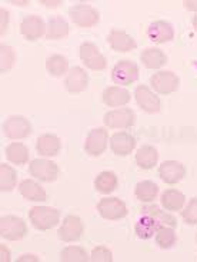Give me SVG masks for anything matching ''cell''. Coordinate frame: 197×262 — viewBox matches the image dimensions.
Returning <instances> with one entry per match:
<instances>
[{
  "label": "cell",
  "mask_w": 197,
  "mask_h": 262,
  "mask_svg": "<svg viewBox=\"0 0 197 262\" xmlns=\"http://www.w3.org/2000/svg\"><path fill=\"white\" fill-rule=\"evenodd\" d=\"M29 220L37 231H49L60 221V212L50 206H33L29 211Z\"/></svg>",
  "instance_id": "cell-1"
},
{
  "label": "cell",
  "mask_w": 197,
  "mask_h": 262,
  "mask_svg": "<svg viewBox=\"0 0 197 262\" xmlns=\"http://www.w3.org/2000/svg\"><path fill=\"white\" fill-rule=\"evenodd\" d=\"M69 16L76 26L83 29L93 28L100 20L97 9H94L90 5H86V3H78V5L71 6L69 9Z\"/></svg>",
  "instance_id": "cell-2"
},
{
  "label": "cell",
  "mask_w": 197,
  "mask_h": 262,
  "mask_svg": "<svg viewBox=\"0 0 197 262\" xmlns=\"http://www.w3.org/2000/svg\"><path fill=\"white\" fill-rule=\"evenodd\" d=\"M28 234L26 222L14 215L0 218V235L7 241H20Z\"/></svg>",
  "instance_id": "cell-3"
},
{
  "label": "cell",
  "mask_w": 197,
  "mask_h": 262,
  "mask_svg": "<svg viewBox=\"0 0 197 262\" xmlns=\"http://www.w3.org/2000/svg\"><path fill=\"white\" fill-rule=\"evenodd\" d=\"M140 76L139 66L133 60H120L114 64L112 71V79L114 83L120 86H127L134 83Z\"/></svg>",
  "instance_id": "cell-4"
},
{
  "label": "cell",
  "mask_w": 197,
  "mask_h": 262,
  "mask_svg": "<svg viewBox=\"0 0 197 262\" xmlns=\"http://www.w3.org/2000/svg\"><path fill=\"white\" fill-rule=\"evenodd\" d=\"M29 173L42 182H55L59 177V166L53 161L39 158L30 162Z\"/></svg>",
  "instance_id": "cell-5"
},
{
  "label": "cell",
  "mask_w": 197,
  "mask_h": 262,
  "mask_svg": "<svg viewBox=\"0 0 197 262\" xmlns=\"http://www.w3.org/2000/svg\"><path fill=\"white\" fill-rule=\"evenodd\" d=\"M80 59L86 68H89L90 71L102 72L105 71L107 66L106 57L102 55L97 46L92 42H85L80 45Z\"/></svg>",
  "instance_id": "cell-6"
},
{
  "label": "cell",
  "mask_w": 197,
  "mask_h": 262,
  "mask_svg": "<svg viewBox=\"0 0 197 262\" xmlns=\"http://www.w3.org/2000/svg\"><path fill=\"white\" fill-rule=\"evenodd\" d=\"M97 212L107 221H117L126 218L127 206L119 198H103L97 202Z\"/></svg>",
  "instance_id": "cell-7"
},
{
  "label": "cell",
  "mask_w": 197,
  "mask_h": 262,
  "mask_svg": "<svg viewBox=\"0 0 197 262\" xmlns=\"http://www.w3.org/2000/svg\"><path fill=\"white\" fill-rule=\"evenodd\" d=\"M150 85L156 92L160 95H170L175 93L179 89L180 79L175 72L160 71L156 72L155 75L150 78Z\"/></svg>",
  "instance_id": "cell-8"
},
{
  "label": "cell",
  "mask_w": 197,
  "mask_h": 262,
  "mask_svg": "<svg viewBox=\"0 0 197 262\" xmlns=\"http://www.w3.org/2000/svg\"><path fill=\"white\" fill-rule=\"evenodd\" d=\"M3 134L9 139H24L32 134V125L24 116H9L3 123Z\"/></svg>",
  "instance_id": "cell-9"
},
{
  "label": "cell",
  "mask_w": 197,
  "mask_h": 262,
  "mask_svg": "<svg viewBox=\"0 0 197 262\" xmlns=\"http://www.w3.org/2000/svg\"><path fill=\"white\" fill-rule=\"evenodd\" d=\"M46 32H47V26L42 17L37 14L26 16L20 23L21 36L29 42H35L37 39H40L46 35Z\"/></svg>",
  "instance_id": "cell-10"
},
{
  "label": "cell",
  "mask_w": 197,
  "mask_h": 262,
  "mask_svg": "<svg viewBox=\"0 0 197 262\" xmlns=\"http://www.w3.org/2000/svg\"><path fill=\"white\" fill-rule=\"evenodd\" d=\"M85 227L82 220L76 215H67L62 222V225L57 231L59 239L63 242H75L79 241L83 235Z\"/></svg>",
  "instance_id": "cell-11"
},
{
  "label": "cell",
  "mask_w": 197,
  "mask_h": 262,
  "mask_svg": "<svg viewBox=\"0 0 197 262\" xmlns=\"http://www.w3.org/2000/svg\"><path fill=\"white\" fill-rule=\"evenodd\" d=\"M103 122L110 129H127L132 128L136 122V115L132 109H114L105 115Z\"/></svg>",
  "instance_id": "cell-12"
},
{
  "label": "cell",
  "mask_w": 197,
  "mask_h": 262,
  "mask_svg": "<svg viewBox=\"0 0 197 262\" xmlns=\"http://www.w3.org/2000/svg\"><path fill=\"white\" fill-rule=\"evenodd\" d=\"M134 98H136V103L147 114H159L162 109V102L160 98L155 95L149 89V86L140 85L136 88L134 91Z\"/></svg>",
  "instance_id": "cell-13"
},
{
  "label": "cell",
  "mask_w": 197,
  "mask_h": 262,
  "mask_svg": "<svg viewBox=\"0 0 197 262\" xmlns=\"http://www.w3.org/2000/svg\"><path fill=\"white\" fill-rule=\"evenodd\" d=\"M107 139H109V135L106 132V129H92L85 141L86 154L90 156L103 155L107 148Z\"/></svg>",
  "instance_id": "cell-14"
},
{
  "label": "cell",
  "mask_w": 197,
  "mask_h": 262,
  "mask_svg": "<svg viewBox=\"0 0 197 262\" xmlns=\"http://www.w3.org/2000/svg\"><path fill=\"white\" fill-rule=\"evenodd\" d=\"M107 43L110 45V48L116 52H132L137 48V43L132 36L126 33L121 29H113L112 32L107 35Z\"/></svg>",
  "instance_id": "cell-15"
},
{
  "label": "cell",
  "mask_w": 197,
  "mask_h": 262,
  "mask_svg": "<svg viewBox=\"0 0 197 262\" xmlns=\"http://www.w3.org/2000/svg\"><path fill=\"white\" fill-rule=\"evenodd\" d=\"M64 86L69 93L85 92L89 86V75L82 68L75 66L69 71L67 76L64 79Z\"/></svg>",
  "instance_id": "cell-16"
},
{
  "label": "cell",
  "mask_w": 197,
  "mask_h": 262,
  "mask_svg": "<svg viewBox=\"0 0 197 262\" xmlns=\"http://www.w3.org/2000/svg\"><path fill=\"white\" fill-rule=\"evenodd\" d=\"M159 177L169 185L179 184L186 177V168L177 161H166L159 168Z\"/></svg>",
  "instance_id": "cell-17"
},
{
  "label": "cell",
  "mask_w": 197,
  "mask_h": 262,
  "mask_svg": "<svg viewBox=\"0 0 197 262\" xmlns=\"http://www.w3.org/2000/svg\"><path fill=\"white\" fill-rule=\"evenodd\" d=\"M147 36L155 43H167L175 39V28L169 21L156 20L149 26Z\"/></svg>",
  "instance_id": "cell-18"
},
{
  "label": "cell",
  "mask_w": 197,
  "mask_h": 262,
  "mask_svg": "<svg viewBox=\"0 0 197 262\" xmlns=\"http://www.w3.org/2000/svg\"><path fill=\"white\" fill-rule=\"evenodd\" d=\"M163 225L164 224L159 218H156L153 215L143 213L140 220L137 221L136 227H134V232L137 235V238H140V239H150L153 235H156L157 229Z\"/></svg>",
  "instance_id": "cell-19"
},
{
  "label": "cell",
  "mask_w": 197,
  "mask_h": 262,
  "mask_svg": "<svg viewBox=\"0 0 197 262\" xmlns=\"http://www.w3.org/2000/svg\"><path fill=\"white\" fill-rule=\"evenodd\" d=\"M132 100L130 92L120 86H109L103 91V103L109 107L125 106Z\"/></svg>",
  "instance_id": "cell-20"
},
{
  "label": "cell",
  "mask_w": 197,
  "mask_h": 262,
  "mask_svg": "<svg viewBox=\"0 0 197 262\" xmlns=\"http://www.w3.org/2000/svg\"><path fill=\"white\" fill-rule=\"evenodd\" d=\"M134 146H136V139L129 132H117L110 138V148L114 155L127 156L133 152Z\"/></svg>",
  "instance_id": "cell-21"
},
{
  "label": "cell",
  "mask_w": 197,
  "mask_h": 262,
  "mask_svg": "<svg viewBox=\"0 0 197 262\" xmlns=\"http://www.w3.org/2000/svg\"><path fill=\"white\" fill-rule=\"evenodd\" d=\"M62 149V142L60 138L53 134L40 135L36 141V150L42 156H56Z\"/></svg>",
  "instance_id": "cell-22"
},
{
  "label": "cell",
  "mask_w": 197,
  "mask_h": 262,
  "mask_svg": "<svg viewBox=\"0 0 197 262\" xmlns=\"http://www.w3.org/2000/svg\"><path fill=\"white\" fill-rule=\"evenodd\" d=\"M70 32V26L67 20L62 16H52L47 23V32H46V39L47 40H59L67 37Z\"/></svg>",
  "instance_id": "cell-23"
},
{
  "label": "cell",
  "mask_w": 197,
  "mask_h": 262,
  "mask_svg": "<svg viewBox=\"0 0 197 262\" xmlns=\"http://www.w3.org/2000/svg\"><path fill=\"white\" fill-rule=\"evenodd\" d=\"M19 191H20L21 196L26 198L28 201H33V202H44L47 199V193L43 189V186L35 182L33 179H24L21 181L19 185Z\"/></svg>",
  "instance_id": "cell-24"
},
{
  "label": "cell",
  "mask_w": 197,
  "mask_h": 262,
  "mask_svg": "<svg viewBox=\"0 0 197 262\" xmlns=\"http://www.w3.org/2000/svg\"><path fill=\"white\" fill-rule=\"evenodd\" d=\"M140 62L147 69H160L167 63V56L159 48H147L141 52Z\"/></svg>",
  "instance_id": "cell-25"
},
{
  "label": "cell",
  "mask_w": 197,
  "mask_h": 262,
  "mask_svg": "<svg viewBox=\"0 0 197 262\" xmlns=\"http://www.w3.org/2000/svg\"><path fill=\"white\" fill-rule=\"evenodd\" d=\"M134 159H136V163H137V166L140 169H153L156 165H157V161H159V152H157V149L155 146L144 145V146H141L137 150Z\"/></svg>",
  "instance_id": "cell-26"
},
{
  "label": "cell",
  "mask_w": 197,
  "mask_h": 262,
  "mask_svg": "<svg viewBox=\"0 0 197 262\" xmlns=\"http://www.w3.org/2000/svg\"><path fill=\"white\" fill-rule=\"evenodd\" d=\"M162 205L166 211L169 212H179L183 209L184 204H186V196L177 189H166L162 193Z\"/></svg>",
  "instance_id": "cell-27"
},
{
  "label": "cell",
  "mask_w": 197,
  "mask_h": 262,
  "mask_svg": "<svg viewBox=\"0 0 197 262\" xmlns=\"http://www.w3.org/2000/svg\"><path fill=\"white\" fill-rule=\"evenodd\" d=\"M117 175L112 172V170H105V172H100L96 179H94V188L96 191L107 195V193H112L116 188H117Z\"/></svg>",
  "instance_id": "cell-28"
},
{
  "label": "cell",
  "mask_w": 197,
  "mask_h": 262,
  "mask_svg": "<svg viewBox=\"0 0 197 262\" xmlns=\"http://www.w3.org/2000/svg\"><path fill=\"white\" fill-rule=\"evenodd\" d=\"M5 154L9 162L14 163V165H26L29 161V149L24 143H19V142H14L7 145L5 149Z\"/></svg>",
  "instance_id": "cell-29"
},
{
  "label": "cell",
  "mask_w": 197,
  "mask_h": 262,
  "mask_svg": "<svg viewBox=\"0 0 197 262\" xmlns=\"http://www.w3.org/2000/svg\"><path fill=\"white\" fill-rule=\"evenodd\" d=\"M134 195H136V198L139 199L140 202L150 204V202H153L157 198V195H159V186L155 182H152V181H141V182L136 185Z\"/></svg>",
  "instance_id": "cell-30"
},
{
  "label": "cell",
  "mask_w": 197,
  "mask_h": 262,
  "mask_svg": "<svg viewBox=\"0 0 197 262\" xmlns=\"http://www.w3.org/2000/svg\"><path fill=\"white\" fill-rule=\"evenodd\" d=\"M46 71L55 78L63 76L69 71V62L62 55H52L46 59Z\"/></svg>",
  "instance_id": "cell-31"
},
{
  "label": "cell",
  "mask_w": 197,
  "mask_h": 262,
  "mask_svg": "<svg viewBox=\"0 0 197 262\" xmlns=\"http://www.w3.org/2000/svg\"><path fill=\"white\" fill-rule=\"evenodd\" d=\"M16 182H17L16 170L12 166H9L7 163H2L0 165V189L2 192L13 191Z\"/></svg>",
  "instance_id": "cell-32"
},
{
  "label": "cell",
  "mask_w": 197,
  "mask_h": 262,
  "mask_svg": "<svg viewBox=\"0 0 197 262\" xmlns=\"http://www.w3.org/2000/svg\"><path fill=\"white\" fill-rule=\"evenodd\" d=\"M176 241L177 236L173 227L163 225V227L157 229V232H156V244L162 249H169L171 247H175Z\"/></svg>",
  "instance_id": "cell-33"
},
{
  "label": "cell",
  "mask_w": 197,
  "mask_h": 262,
  "mask_svg": "<svg viewBox=\"0 0 197 262\" xmlns=\"http://www.w3.org/2000/svg\"><path fill=\"white\" fill-rule=\"evenodd\" d=\"M141 215L143 213H147V215H153L156 218H159V220L162 221L164 225H169V227L176 228L177 227V221L175 216H171L170 213L167 212H163V209H160V206L155 205L153 202L150 204V205H146L141 208Z\"/></svg>",
  "instance_id": "cell-34"
},
{
  "label": "cell",
  "mask_w": 197,
  "mask_h": 262,
  "mask_svg": "<svg viewBox=\"0 0 197 262\" xmlns=\"http://www.w3.org/2000/svg\"><path fill=\"white\" fill-rule=\"evenodd\" d=\"M90 259L82 247H66L60 252V261L63 262H87Z\"/></svg>",
  "instance_id": "cell-35"
},
{
  "label": "cell",
  "mask_w": 197,
  "mask_h": 262,
  "mask_svg": "<svg viewBox=\"0 0 197 262\" xmlns=\"http://www.w3.org/2000/svg\"><path fill=\"white\" fill-rule=\"evenodd\" d=\"M14 62H16V53L12 46H7V45H2L0 46V72L2 73H6L12 68H13Z\"/></svg>",
  "instance_id": "cell-36"
},
{
  "label": "cell",
  "mask_w": 197,
  "mask_h": 262,
  "mask_svg": "<svg viewBox=\"0 0 197 262\" xmlns=\"http://www.w3.org/2000/svg\"><path fill=\"white\" fill-rule=\"evenodd\" d=\"M182 218L187 225H197V198H191L182 212Z\"/></svg>",
  "instance_id": "cell-37"
},
{
  "label": "cell",
  "mask_w": 197,
  "mask_h": 262,
  "mask_svg": "<svg viewBox=\"0 0 197 262\" xmlns=\"http://www.w3.org/2000/svg\"><path fill=\"white\" fill-rule=\"evenodd\" d=\"M90 261L93 262H112L113 254L109 248H106L103 245H98L92 251Z\"/></svg>",
  "instance_id": "cell-38"
},
{
  "label": "cell",
  "mask_w": 197,
  "mask_h": 262,
  "mask_svg": "<svg viewBox=\"0 0 197 262\" xmlns=\"http://www.w3.org/2000/svg\"><path fill=\"white\" fill-rule=\"evenodd\" d=\"M0 16H2V36L6 33L7 30V23H9V12H7L6 9H3L2 7V10H0Z\"/></svg>",
  "instance_id": "cell-39"
},
{
  "label": "cell",
  "mask_w": 197,
  "mask_h": 262,
  "mask_svg": "<svg viewBox=\"0 0 197 262\" xmlns=\"http://www.w3.org/2000/svg\"><path fill=\"white\" fill-rule=\"evenodd\" d=\"M183 6H184V9H187V10H190V12H197L196 0H184Z\"/></svg>",
  "instance_id": "cell-40"
},
{
  "label": "cell",
  "mask_w": 197,
  "mask_h": 262,
  "mask_svg": "<svg viewBox=\"0 0 197 262\" xmlns=\"http://www.w3.org/2000/svg\"><path fill=\"white\" fill-rule=\"evenodd\" d=\"M0 252H2V262H7L10 259V255H9V251H7L6 245H0Z\"/></svg>",
  "instance_id": "cell-41"
},
{
  "label": "cell",
  "mask_w": 197,
  "mask_h": 262,
  "mask_svg": "<svg viewBox=\"0 0 197 262\" xmlns=\"http://www.w3.org/2000/svg\"><path fill=\"white\" fill-rule=\"evenodd\" d=\"M29 259H32V261H39V258H36V256H33V255H21L20 258H19V259H17V261L19 262H21V261H29Z\"/></svg>",
  "instance_id": "cell-42"
},
{
  "label": "cell",
  "mask_w": 197,
  "mask_h": 262,
  "mask_svg": "<svg viewBox=\"0 0 197 262\" xmlns=\"http://www.w3.org/2000/svg\"><path fill=\"white\" fill-rule=\"evenodd\" d=\"M191 25H193V28H194V30L197 32V13L194 14V17L191 19Z\"/></svg>",
  "instance_id": "cell-43"
},
{
  "label": "cell",
  "mask_w": 197,
  "mask_h": 262,
  "mask_svg": "<svg viewBox=\"0 0 197 262\" xmlns=\"http://www.w3.org/2000/svg\"><path fill=\"white\" fill-rule=\"evenodd\" d=\"M43 5H60V2H57V3H52V2H42ZM50 7H53V6H50Z\"/></svg>",
  "instance_id": "cell-44"
},
{
  "label": "cell",
  "mask_w": 197,
  "mask_h": 262,
  "mask_svg": "<svg viewBox=\"0 0 197 262\" xmlns=\"http://www.w3.org/2000/svg\"><path fill=\"white\" fill-rule=\"evenodd\" d=\"M196 239H197V236H196Z\"/></svg>",
  "instance_id": "cell-45"
}]
</instances>
